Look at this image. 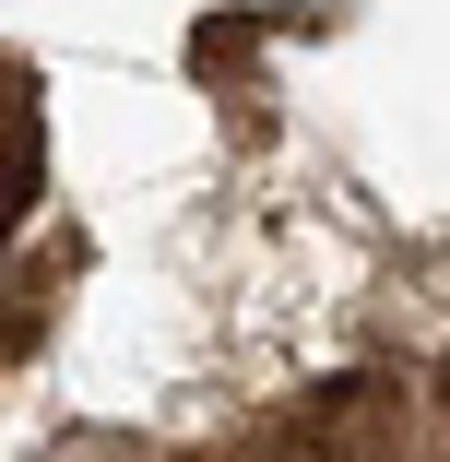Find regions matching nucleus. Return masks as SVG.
<instances>
[{"label":"nucleus","instance_id":"obj_2","mask_svg":"<svg viewBox=\"0 0 450 462\" xmlns=\"http://www.w3.org/2000/svg\"><path fill=\"white\" fill-rule=\"evenodd\" d=\"M48 462H154V450H142V439H119V427H71Z\"/></svg>","mask_w":450,"mask_h":462},{"label":"nucleus","instance_id":"obj_1","mask_svg":"<svg viewBox=\"0 0 450 462\" xmlns=\"http://www.w3.org/2000/svg\"><path fill=\"white\" fill-rule=\"evenodd\" d=\"M36 178H48V119L24 96V71H0V237L36 214Z\"/></svg>","mask_w":450,"mask_h":462}]
</instances>
